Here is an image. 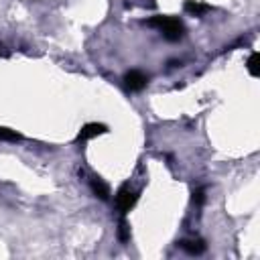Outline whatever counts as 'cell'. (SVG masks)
Wrapping results in <instances>:
<instances>
[{"label":"cell","mask_w":260,"mask_h":260,"mask_svg":"<svg viewBox=\"0 0 260 260\" xmlns=\"http://www.w3.org/2000/svg\"><path fill=\"white\" fill-rule=\"evenodd\" d=\"M138 201V191H132L128 185L120 187L118 193H116V207L120 213H128Z\"/></svg>","instance_id":"7a4b0ae2"},{"label":"cell","mask_w":260,"mask_h":260,"mask_svg":"<svg viewBox=\"0 0 260 260\" xmlns=\"http://www.w3.org/2000/svg\"><path fill=\"white\" fill-rule=\"evenodd\" d=\"M124 81H126L128 89H132V91H140V89H144V87H146L148 77H146L142 71L132 69V71H128V73L124 75Z\"/></svg>","instance_id":"277c9868"},{"label":"cell","mask_w":260,"mask_h":260,"mask_svg":"<svg viewBox=\"0 0 260 260\" xmlns=\"http://www.w3.org/2000/svg\"><path fill=\"white\" fill-rule=\"evenodd\" d=\"M246 67H248V73H250L252 77H258V75H260V53H258V51H254V53L248 57Z\"/></svg>","instance_id":"ba28073f"},{"label":"cell","mask_w":260,"mask_h":260,"mask_svg":"<svg viewBox=\"0 0 260 260\" xmlns=\"http://www.w3.org/2000/svg\"><path fill=\"white\" fill-rule=\"evenodd\" d=\"M146 24L152 28H158L167 41H179L185 32L183 22L175 16H152V18H148Z\"/></svg>","instance_id":"6da1fadb"},{"label":"cell","mask_w":260,"mask_h":260,"mask_svg":"<svg viewBox=\"0 0 260 260\" xmlns=\"http://www.w3.org/2000/svg\"><path fill=\"white\" fill-rule=\"evenodd\" d=\"M89 187H91L93 195H95V197H100L102 201H108V199H110V187H108L100 177H91Z\"/></svg>","instance_id":"5b68a950"},{"label":"cell","mask_w":260,"mask_h":260,"mask_svg":"<svg viewBox=\"0 0 260 260\" xmlns=\"http://www.w3.org/2000/svg\"><path fill=\"white\" fill-rule=\"evenodd\" d=\"M8 53H10V51H8V49H6V47L0 43V57H8Z\"/></svg>","instance_id":"7c38bea8"},{"label":"cell","mask_w":260,"mask_h":260,"mask_svg":"<svg viewBox=\"0 0 260 260\" xmlns=\"http://www.w3.org/2000/svg\"><path fill=\"white\" fill-rule=\"evenodd\" d=\"M108 132V126L106 124H98V122H89V124H85L81 130H79V134H77V142H85V140H89V138H95V136H100V134H106Z\"/></svg>","instance_id":"3957f363"},{"label":"cell","mask_w":260,"mask_h":260,"mask_svg":"<svg viewBox=\"0 0 260 260\" xmlns=\"http://www.w3.org/2000/svg\"><path fill=\"white\" fill-rule=\"evenodd\" d=\"M22 136L18 134V132H14V130H10V128H2L0 126V140H8V142H18Z\"/></svg>","instance_id":"9c48e42d"},{"label":"cell","mask_w":260,"mask_h":260,"mask_svg":"<svg viewBox=\"0 0 260 260\" xmlns=\"http://www.w3.org/2000/svg\"><path fill=\"white\" fill-rule=\"evenodd\" d=\"M209 10H211L209 4H203V2H197V0H187L185 2V12H189L191 16H203Z\"/></svg>","instance_id":"52a82bcc"},{"label":"cell","mask_w":260,"mask_h":260,"mask_svg":"<svg viewBox=\"0 0 260 260\" xmlns=\"http://www.w3.org/2000/svg\"><path fill=\"white\" fill-rule=\"evenodd\" d=\"M118 238H120V242H128L130 240V225H128L126 219H122L120 225H118Z\"/></svg>","instance_id":"30bf717a"},{"label":"cell","mask_w":260,"mask_h":260,"mask_svg":"<svg viewBox=\"0 0 260 260\" xmlns=\"http://www.w3.org/2000/svg\"><path fill=\"white\" fill-rule=\"evenodd\" d=\"M179 246L191 256H197V254L205 252V242L203 240H183V242H179Z\"/></svg>","instance_id":"8992f818"},{"label":"cell","mask_w":260,"mask_h":260,"mask_svg":"<svg viewBox=\"0 0 260 260\" xmlns=\"http://www.w3.org/2000/svg\"><path fill=\"white\" fill-rule=\"evenodd\" d=\"M203 201H205V189L201 187V189H197V191L193 193V203H195V205H203Z\"/></svg>","instance_id":"8fae6325"}]
</instances>
